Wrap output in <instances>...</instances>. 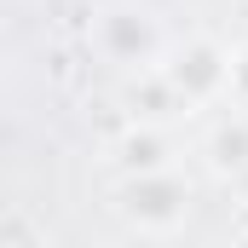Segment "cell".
I'll list each match as a JSON object with an SVG mask.
<instances>
[{
    "label": "cell",
    "mask_w": 248,
    "mask_h": 248,
    "mask_svg": "<svg viewBox=\"0 0 248 248\" xmlns=\"http://www.w3.org/2000/svg\"><path fill=\"white\" fill-rule=\"evenodd\" d=\"M122 208L133 225H144V231H173L179 219H185L190 208V190L185 179L173 173V168H162V173H133L122 185Z\"/></svg>",
    "instance_id": "1"
},
{
    "label": "cell",
    "mask_w": 248,
    "mask_h": 248,
    "mask_svg": "<svg viewBox=\"0 0 248 248\" xmlns=\"http://www.w3.org/2000/svg\"><path fill=\"white\" fill-rule=\"evenodd\" d=\"M98 46H104V58L127 63V69L150 63V58H156V23H150V12L110 6V12L98 17Z\"/></svg>",
    "instance_id": "2"
},
{
    "label": "cell",
    "mask_w": 248,
    "mask_h": 248,
    "mask_svg": "<svg viewBox=\"0 0 248 248\" xmlns=\"http://www.w3.org/2000/svg\"><path fill=\"white\" fill-rule=\"evenodd\" d=\"M127 168H133V173H162V168H168L162 139H156V133H133V139H127Z\"/></svg>",
    "instance_id": "3"
},
{
    "label": "cell",
    "mask_w": 248,
    "mask_h": 248,
    "mask_svg": "<svg viewBox=\"0 0 248 248\" xmlns=\"http://www.w3.org/2000/svg\"><path fill=\"white\" fill-rule=\"evenodd\" d=\"M214 150H219V156H214L219 168H243V162H248V133H243V127H219Z\"/></svg>",
    "instance_id": "4"
}]
</instances>
